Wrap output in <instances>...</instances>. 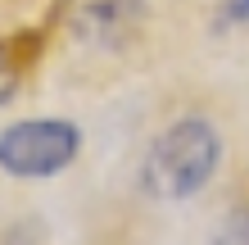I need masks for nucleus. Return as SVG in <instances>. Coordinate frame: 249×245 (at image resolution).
Masks as SVG:
<instances>
[{
    "label": "nucleus",
    "mask_w": 249,
    "mask_h": 245,
    "mask_svg": "<svg viewBox=\"0 0 249 245\" xmlns=\"http://www.w3.org/2000/svg\"><path fill=\"white\" fill-rule=\"evenodd\" d=\"M217 132L204 118H177L145 154V191L159 200H186L195 195L217 168Z\"/></svg>",
    "instance_id": "obj_1"
},
{
    "label": "nucleus",
    "mask_w": 249,
    "mask_h": 245,
    "mask_svg": "<svg viewBox=\"0 0 249 245\" xmlns=\"http://www.w3.org/2000/svg\"><path fill=\"white\" fill-rule=\"evenodd\" d=\"M82 150V132L68 118H23L0 132V168L14 177L64 172Z\"/></svg>",
    "instance_id": "obj_2"
},
{
    "label": "nucleus",
    "mask_w": 249,
    "mask_h": 245,
    "mask_svg": "<svg viewBox=\"0 0 249 245\" xmlns=\"http://www.w3.org/2000/svg\"><path fill=\"white\" fill-rule=\"evenodd\" d=\"M68 23L86 41L118 46L141 23V0H68Z\"/></svg>",
    "instance_id": "obj_3"
},
{
    "label": "nucleus",
    "mask_w": 249,
    "mask_h": 245,
    "mask_svg": "<svg viewBox=\"0 0 249 245\" xmlns=\"http://www.w3.org/2000/svg\"><path fill=\"white\" fill-rule=\"evenodd\" d=\"M18 77H23V59H18V50L0 41V105H5V100L18 91Z\"/></svg>",
    "instance_id": "obj_4"
},
{
    "label": "nucleus",
    "mask_w": 249,
    "mask_h": 245,
    "mask_svg": "<svg viewBox=\"0 0 249 245\" xmlns=\"http://www.w3.org/2000/svg\"><path fill=\"white\" fill-rule=\"evenodd\" d=\"M222 14H227V19H236V23H249V0H227Z\"/></svg>",
    "instance_id": "obj_5"
}]
</instances>
